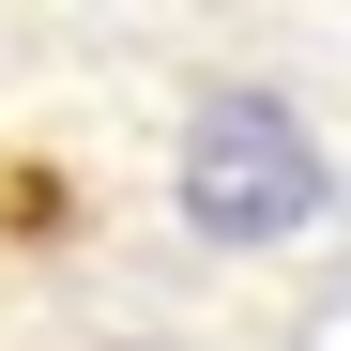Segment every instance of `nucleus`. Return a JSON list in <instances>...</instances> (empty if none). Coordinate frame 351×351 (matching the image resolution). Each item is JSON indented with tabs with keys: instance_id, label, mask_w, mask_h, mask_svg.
<instances>
[{
	"instance_id": "f257e3e1",
	"label": "nucleus",
	"mask_w": 351,
	"mask_h": 351,
	"mask_svg": "<svg viewBox=\"0 0 351 351\" xmlns=\"http://www.w3.org/2000/svg\"><path fill=\"white\" fill-rule=\"evenodd\" d=\"M306 214H321V138L275 92H245V77L199 92V123H184V229L199 245H275Z\"/></svg>"
}]
</instances>
